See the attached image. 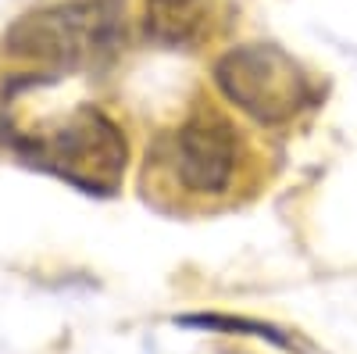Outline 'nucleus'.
<instances>
[{
  "mask_svg": "<svg viewBox=\"0 0 357 354\" xmlns=\"http://www.w3.org/2000/svg\"><path fill=\"white\" fill-rule=\"evenodd\" d=\"M126 40V0H68L18 18L4 50L33 65L82 68L111 57Z\"/></svg>",
  "mask_w": 357,
  "mask_h": 354,
  "instance_id": "f03ea898",
  "label": "nucleus"
},
{
  "mask_svg": "<svg viewBox=\"0 0 357 354\" xmlns=\"http://www.w3.org/2000/svg\"><path fill=\"white\" fill-rule=\"evenodd\" d=\"M11 143L29 165L57 175L82 193L111 197L126 179V133L93 104H79L65 118H54L33 133H18Z\"/></svg>",
  "mask_w": 357,
  "mask_h": 354,
  "instance_id": "f257e3e1",
  "label": "nucleus"
},
{
  "mask_svg": "<svg viewBox=\"0 0 357 354\" xmlns=\"http://www.w3.org/2000/svg\"><path fill=\"white\" fill-rule=\"evenodd\" d=\"M215 0H146L143 29L161 47H190L211 25Z\"/></svg>",
  "mask_w": 357,
  "mask_h": 354,
  "instance_id": "39448f33",
  "label": "nucleus"
},
{
  "mask_svg": "<svg viewBox=\"0 0 357 354\" xmlns=\"http://www.w3.org/2000/svg\"><path fill=\"white\" fill-rule=\"evenodd\" d=\"M175 326L183 330H200V333H229V337H254L264 340L279 351H296V340L261 318H247V315H222V311H193V315H175Z\"/></svg>",
  "mask_w": 357,
  "mask_h": 354,
  "instance_id": "423d86ee",
  "label": "nucleus"
},
{
  "mask_svg": "<svg viewBox=\"0 0 357 354\" xmlns=\"http://www.w3.org/2000/svg\"><path fill=\"white\" fill-rule=\"evenodd\" d=\"M243 161V143L222 115L193 111L178 129L158 140L154 165L190 197H218L232 186Z\"/></svg>",
  "mask_w": 357,
  "mask_h": 354,
  "instance_id": "20e7f679",
  "label": "nucleus"
},
{
  "mask_svg": "<svg viewBox=\"0 0 357 354\" xmlns=\"http://www.w3.org/2000/svg\"><path fill=\"white\" fill-rule=\"evenodd\" d=\"M218 94L257 126H286L318 101L311 72L275 43H240L215 61Z\"/></svg>",
  "mask_w": 357,
  "mask_h": 354,
  "instance_id": "7ed1b4c3",
  "label": "nucleus"
}]
</instances>
